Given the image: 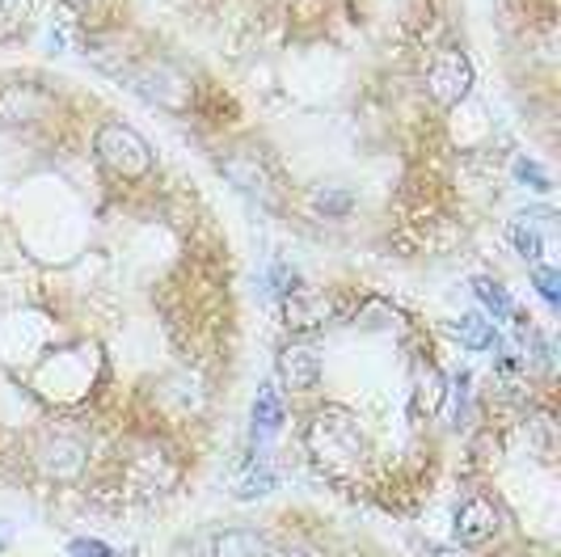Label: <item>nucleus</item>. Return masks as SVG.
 Returning a JSON list of instances; mask_svg holds the SVG:
<instances>
[{
	"label": "nucleus",
	"instance_id": "nucleus-1",
	"mask_svg": "<svg viewBox=\"0 0 561 557\" xmlns=\"http://www.w3.org/2000/svg\"><path fill=\"white\" fill-rule=\"evenodd\" d=\"M93 148H98V161L118 173V178H148L152 173V148H148V139L136 132V127H127V123H106L98 139H93Z\"/></svg>",
	"mask_w": 561,
	"mask_h": 557
},
{
	"label": "nucleus",
	"instance_id": "nucleus-2",
	"mask_svg": "<svg viewBox=\"0 0 561 557\" xmlns=\"http://www.w3.org/2000/svg\"><path fill=\"white\" fill-rule=\"evenodd\" d=\"M309 447L330 465H351L364 456V431L346 410H321L309 427Z\"/></svg>",
	"mask_w": 561,
	"mask_h": 557
},
{
	"label": "nucleus",
	"instance_id": "nucleus-3",
	"mask_svg": "<svg viewBox=\"0 0 561 557\" xmlns=\"http://www.w3.org/2000/svg\"><path fill=\"white\" fill-rule=\"evenodd\" d=\"M473 89V59L465 56L460 47H444L439 56L431 59V72H426V93L439 102V106H460Z\"/></svg>",
	"mask_w": 561,
	"mask_h": 557
},
{
	"label": "nucleus",
	"instance_id": "nucleus-4",
	"mask_svg": "<svg viewBox=\"0 0 561 557\" xmlns=\"http://www.w3.org/2000/svg\"><path fill=\"white\" fill-rule=\"evenodd\" d=\"M34 465H38V474L51 477V481H77L84 474V465H89V447L81 440H72V435H43L38 447H34Z\"/></svg>",
	"mask_w": 561,
	"mask_h": 557
},
{
	"label": "nucleus",
	"instance_id": "nucleus-5",
	"mask_svg": "<svg viewBox=\"0 0 561 557\" xmlns=\"http://www.w3.org/2000/svg\"><path fill=\"white\" fill-rule=\"evenodd\" d=\"M499 507L490 499H469L460 502V511H456V541L465 545V549H478L485 541H494V532H499Z\"/></svg>",
	"mask_w": 561,
	"mask_h": 557
},
{
	"label": "nucleus",
	"instance_id": "nucleus-6",
	"mask_svg": "<svg viewBox=\"0 0 561 557\" xmlns=\"http://www.w3.org/2000/svg\"><path fill=\"white\" fill-rule=\"evenodd\" d=\"M275 367H279L283 385L296 393L317 389V380H321V355H317L312 346H283Z\"/></svg>",
	"mask_w": 561,
	"mask_h": 557
},
{
	"label": "nucleus",
	"instance_id": "nucleus-7",
	"mask_svg": "<svg viewBox=\"0 0 561 557\" xmlns=\"http://www.w3.org/2000/svg\"><path fill=\"white\" fill-rule=\"evenodd\" d=\"M211 557H271V545L250 528H225L211 536Z\"/></svg>",
	"mask_w": 561,
	"mask_h": 557
},
{
	"label": "nucleus",
	"instance_id": "nucleus-8",
	"mask_svg": "<svg viewBox=\"0 0 561 557\" xmlns=\"http://www.w3.org/2000/svg\"><path fill=\"white\" fill-rule=\"evenodd\" d=\"M283 427V401H279V389L266 380L257 397H253V440L262 444V440H271L275 431Z\"/></svg>",
	"mask_w": 561,
	"mask_h": 557
},
{
	"label": "nucleus",
	"instance_id": "nucleus-9",
	"mask_svg": "<svg viewBox=\"0 0 561 557\" xmlns=\"http://www.w3.org/2000/svg\"><path fill=\"white\" fill-rule=\"evenodd\" d=\"M275 490H279V474H275L271 465H262V461H257L253 469H245V474H241V481L232 486V495H237L241 502L266 499V495H275Z\"/></svg>",
	"mask_w": 561,
	"mask_h": 557
},
{
	"label": "nucleus",
	"instance_id": "nucleus-10",
	"mask_svg": "<svg viewBox=\"0 0 561 557\" xmlns=\"http://www.w3.org/2000/svg\"><path fill=\"white\" fill-rule=\"evenodd\" d=\"M451 330L465 338L473 351H490V346H499V334L490 330V321H485V317H460Z\"/></svg>",
	"mask_w": 561,
	"mask_h": 557
},
{
	"label": "nucleus",
	"instance_id": "nucleus-11",
	"mask_svg": "<svg viewBox=\"0 0 561 557\" xmlns=\"http://www.w3.org/2000/svg\"><path fill=\"white\" fill-rule=\"evenodd\" d=\"M473 292H478V300L494 317H515V305H511V296H506V287H499V283H490V278H473Z\"/></svg>",
	"mask_w": 561,
	"mask_h": 557
},
{
	"label": "nucleus",
	"instance_id": "nucleus-12",
	"mask_svg": "<svg viewBox=\"0 0 561 557\" xmlns=\"http://www.w3.org/2000/svg\"><path fill=\"white\" fill-rule=\"evenodd\" d=\"M511 241H515V253H519V258L540 262V253H545V237L536 232L533 224H515V228H511Z\"/></svg>",
	"mask_w": 561,
	"mask_h": 557
},
{
	"label": "nucleus",
	"instance_id": "nucleus-13",
	"mask_svg": "<svg viewBox=\"0 0 561 557\" xmlns=\"http://www.w3.org/2000/svg\"><path fill=\"white\" fill-rule=\"evenodd\" d=\"M317 300L312 296H300V292H291L287 296V321H296V326H312V321H321V312H317Z\"/></svg>",
	"mask_w": 561,
	"mask_h": 557
},
{
	"label": "nucleus",
	"instance_id": "nucleus-14",
	"mask_svg": "<svg viewBox=\"0 0 561 557\" xmlns=\"http://www.w3.org/2000/svg\"><path fill=\"white\" fill-rule=\"evenodd\" d=\"M533 283H536V292H540L549 305H561V275L553 271V266H540V262H536Z\"/></svg>",
	"mask_w": 561,
	"mask_h": 557
},
{
	"label": "nucleus",
	"instance_id": "nucleus-15",
	"mask_svg": "<svg viewBox=\"0 0 561 557\" xmlns=\"http://www.w3.org/2000/svg\"><path fill=\"white\" fill-rule=\"evenodd\" d=\"M515 182L536 186V191H549V186H553L549 173H545V166H536V161H528V157H515Z\"/></svg>",
	"mask_w": 561,
	"mask_h": 557
},
{
	"label": "nucleus",
	"instance_id": "nucleus-16",
	"mask_svg": "<svg viewBox=\"0 0 561 557\" xmlns=\"http://www.w3.org/2000/svg\"><path fill=\"white\" fill-rule=\"evenodd\" d=\"M351 203H355V198L346 195V191H317V212H321V216H346Z\"/></svg>",
	"mask_w": 561,
	"mask_h": 557
},
{
	"label": "nucleus",
	"instance_id": "nucleus-17",
	"mask_svg": "<svg viewBox=\"0 0 561 557\" xmlns=\"http://www.w3.org/2000/svg\"><path fill=\"white\" fill-rule=\"evenodd\" d=\"M68 557H114V549L98 536H77L68 541Z\"/></svg>",
	"mask_w": 561,
	"mask_h": 557
},
{
	"label": "nucleus",
	"instance_id": "nucleus-18",
	"mask_svg": "<svg viewBox=\"0 0 561 557\" xmlns=\"http://www.w3.org/2000/svg\"><path fill=\"white\" fill-rule=\"evenodd\" d=\"M271 557H309V554H300V549H271Z\"/></svg>",
	"mask_w": 561,
	"mask_h": 557
},
{
	"label": "nucleus",
	"instance_id": "nucleus-19",
	"mask_svg": "<svg viewBox=\"0 0 561 557\" xmlns=\"http://www.w3.org/2000/svg\"><path fill=\"white\" fill-rule=\"evenodd\" d=\"M72 4H77V9H81V13H89V9H93V4H98V0H72Z\"/></svg>",
	"mask_w": 561,
	"mask_h": 557
},
{
	"label": "nucleus",
	"instance_id": "nucleus-20",
	"mask_svg": "<svg viewBox=\"0 0 561 557\" xmlns=\"http://www.w3.org/2000/svg\"><path fill=\"white\" fill-rule=\"evenodd\" d=\"M0 549H4V541H0Z\"/></svg>",
	"mask_w": 561,
	"mask_h": 557
}]
</instances>
